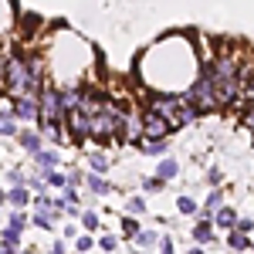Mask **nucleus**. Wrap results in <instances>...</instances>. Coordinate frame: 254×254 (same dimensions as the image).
<instances>
[{
    "label": "nucleus",
    "mask_w": 254,
    "mask_h": 254,
    "mask_svg": "<svg viewBox=\"0 0 254 254\" xmlns=\"http://www.w3.org/2000/svg\"><path fill=\"white\" fill-rule=\"evenodd\" d=\"M7 227H10V231H17V234H24V227H27V214L14 210V214L7 217Z\"/></svg>",
    "instance_id": "obj_27"
},
{
    "label": "nucleus",
    "mask_w": 254,
    "mask_h": 254,
    "mask_svg": "<svg viewBox=\"0 0 254 254\" xmlns=\"http://www.w3.org/2000/svg\"><path fill=\"white\" fill-rule=\"evenodd\" d=\"M109 166H112V159L105 156V153H98V149H92V153H88V170H92V173H109Z\"/></svg>",
    "instance_id": "obj_21"
},
{
    "label": "nucleus",
    "mask_w": 254,
    "mask_h": 254,
    "mask_svg": "<svg viewBox=\"0 0 254 254\" xmlns=\"http://www.w3.org/2000/svg\"><path fill=\"white\" fill-rule=\"evenodd\" d=\"M17 142H20V149H27L31 156L44 149V136H41V129H20V132H17Z\"/></svg>",
    "instance_id": "obj_8"
},
{
    "label": "nucleus",
    "mask_w": 254,
    "mask_h": 254,
    "mask_svg": "<svg viewBox=\"0 0 254 254\" xmlns=\"http://www.w3.org/2000/svg\"><path fill=\"white\" fill-rule=\"evenodd\" d=\"M176 248H173V241L170 237H159V254H173Z\"/></svg>",
    "instance_id": "obj_36"
},
{
    "label": "nucleus",
    "mask_w": 254,
    "mask_h": 254,
    "mask_svg": "<svg viewBox=\"0 0 254 254\" xmlns=\"http://www.w3.org/2000/svg\"><path fill=\"white\" fill-rule=\"evenodd\" d=\"M190 234H193V244H210V241H214V220H200V217H196Z\"/></svg>",
    "instance_id": "obj_11"
},
{
    "label": "nucleus",
    "mask_w": 254,
    "mask_h": 254,
    "mask_svg": "<svg viewBox=\"0 0 254 254\" xmlns=\"http://www.w3.org/2000/svg\"><path fill=\"white\" fill-rule=\"evenodd\" d=\"M139 187H142L146 193H159V190H166V180H159V176H146V180H139Z\"/></svg>",
    "instance_id": "obj_25"
},
{
    "label": "nucleus",
    "mask_w": 254,
    "mask_h": 254,
    "mask_svg": "<svg viewBox=\"0 0 254 254\" xmlns=\"http://www.w3.org/2000/svg\"><path fill=\"white\" fill-rule=\"evenodd\" d=\"M176 210H180L183 217H196L200 214V203H196L190 193H183V196H176Z\"/></svg>",
    "instance_id": "obj_22"
},
{
    "label": "nucleus",
    "mask_w": 254,
    "mask_h": 254,
    "mask_svg": "<svg viewBox=\"0 0 254 254\" xmlns=\"http://www.w3.org/2000/svg\"><path fill=\"white\" fill-rule=\"evenodd\" d=\"M237 220H241V217H237L231 207H220V210L214 214V227H217V231H234Z\"/></svg>",
    "instance_id": "obj_13"
},
{
    "label": "nucleus",
    "mask_w": 254,
    "mask_h": 254,
    "mask_svg": "<svg viewBox=\"0 0 254 254\" xmlns=\"http://www.w3.org/2000/svg\"><path fill=\"white\" fill-rule=\"evenodd\" d=\"M95 244H98V241H95V237H92V234H88V231H85V234H78V237H75V251H78V254L92 251Z\"/></svg>",
    "instance_id": "obj_28"
},
{
    "label": "nucleus",
    "mask_w": 254,
    "mask_h": 254,
    "mask_svg": "<svg viewBox=\"0 0 254 254\" xmlns=\"http://www.w3.org/2000/svg\"><path fill=\"white\" fill-rule=\"evenodd\" d=\"M3 200H7V190H3V187H0V203H3Z\"/></svg>",
    "instance_id": "obj_43"
},
{
    "label": "nucleus",
    "mask_w": 254,
    "mask_h": 254,
    "mask_svg": "<svg viewBox=\"0 0 254 254\" xmlns=\"http://www.w3.org/2000/svg\"><path fill=\"white\" fill-rule=\"evenodd\" d=\"M187 95H190V102H193L200 112H217V109H220V102H217V88H214V78H210L207 64L200 68V75H196L193 88H190Z\"/></svg>",
    "instance_id": "obj_3"
},
{
    "label": "nucleus",
    "mask_w": 254,
    "mask_h": 254,
    "mask_svg": "<svg viewBox=\"0 0 254 254\" xmlns=\"http://www.w3.org/2000/svg\"><path fill=\"white\" fill-rule=\"evenodd\" d=\"M7 180L17 187V183H24V173H20V170H10V173H7Z\"/></svg>",
    "instance_id": "obj_39"
},
{
    "label": "nucleus",
    "mask_w": 254,
    "mask_h": 254,
    "mask_svg": "<svg viewBox=\"0 0 254 254\" xmlns=\"http://www.w3.org/2000/svg\"><path fill=\"white\" fill-rule=\"evenodd\" d=\"M38 126H41V136L48 139V142H61L64 132H68V126H64V122H38Z\"/></svg>",
    "instance_id": "obj_16"
},
{
    "label": "nucleus",
    "mask_w": 254,
    "mask_h": 254,
    "mask_svg": "<svg viewBox=\"0 0 254 254\" xmlns=\"http://www.w3.org/2000/svg\"><path fill=\"white\" fill-rule=\"evenodd\" d=\"M98 248H102V251H105V254H112V251H116V248H119L116 234H102V237H98Z\"/></svg>",
    "instance_id": "obj_32"
},
{
    "label": "nucleus",
    "mask_w": 254,
    "mask_h": 254,
    "mask_svg": "<svg viewBox=\"0 0 254 254\" xmlns=\"http://www.w3.org/2000/svg\"><path fill=\"white\" fill-rule=\"evenodd\" d=\"M44 180H48V187H55V190H64V187H68V176L61 173V170H51Z\"/></svg>",
    "instance_id": "obj_30"
},
{
    "label": "nucleus",
    "mask_w": 254,
    "mask_h": 254,
    "mask_svg": "<svg viewBox=\"0 0 254 254\" xmlns=\"http://www.w3.org/2000/svg\"><path fill=\"white\" fill-rule=\"evenodd\" d=\"M10 105H14L17 122H41V95H24L17 102H10Z\"/></svg>",
    "instance_id": "obj_6"
},
{
    "label": "nucleus",
    "mask_w": 254,
    "mask_h": 254,
    "mask_svg": "<svg viewBox=\"0 0 254 254\" xmlns=\"http://www.w3.org/2000/svg\"><path fill=\"white\" fill-rule=\"evenodd\" d=\"M207 180H210V183L217 187V183H220V170H210V173H207Z\"/></svg>",
    "instance_id": "obj_40"
},
{
    "label": "nucleus",
    "mask_w": 254,
    "mask_h": 254,
    "mask_svg": "<svg viewBox=\"0 0 254 254\" xmlns=\"http://www.w3.org/2000/svg\"><path fill=\"white\" fill-rule=\"evenodd\" d=\"M200 68H203V61L196 58L193 38H187V34L159 38L156 44H149L142 51L136 64L142 85L149 92H173V95H187L193 88Z\"/></svg>",
    "instance_id": "obj_1"
},
{
    "label": "nucleus",
    "mask_w": 254,
    "mask_h": 254,
    "mask_svg": "<svg viewBox=\"0 0 254 254\" xmlns=\"http://www.w3.org/2000/svg\"><path fill=\"white\" fill-rule=\"evenodd\" d=\"M234 105H241V109H254V75H248V78H244V85H241V95H237Z\"/></svg>",
    "instance_id": "obj_20"
},
{
    "label": "nucleus",
    "mask_w": 254,
    "mask_h": 254,
    "mask_svg": "<svg viewBox=\"0 0 254 254\" xmlns=\"http://www.w3.org/2000/svg\"><path fill=\"white\" fill-rule=\"evenodd\" d=\"M64 126H68V136H75L78 142L92 139V116H88L81 105L68 109V116H64Z\"/></svg>",
    "instance_id": "obj_5"
},
{
    "label": "nucleus",
    "mask_w": 254,
    "mask_h": 254,
    "mask_svg": "<svg viewBox=\"0 0 254 254\" xmlns=\"http://www.w3.org/2000/svg\"><path fill=\"white\" fill-rule=\"evenodd\" d=\"M0 254H20V234L17 231L3 227V234H0Z\"/></svg>",
    "instance_id": "obj_15"
},
{
    "label": "nucleus",
    "mask_w": 254,
    "mask_h": 254,
    "mask_svg": "<svg viewBox=\"0 0 254 254\" xmlns=\"http://www.w3.org/2000/svg\"><path fill=\"white\" fill-rule=\"evenodd\" d=\"M14 24H17V7L10 0H0V41L14 31Z\"/></svg>",
    "instance_id": "obj_9"
},
{
    "label": "nucleus",
    "mask_w": 254,
    "mask_h": 254,
    "mask_svg": "<svg viewBox=\"0 0 254 254\" xmlns=\"http://www.w3.org/2000/svg\"><path fill=\"white\" fill-rule=\"evenodd\" d=\"M227 244H231L234 251H248V248H254L251 241H248V234H241V231H227Z\"/></svg>",
    "instance_id": "obj_23"
},
{
    "label": "nucleus",
    "mask_w": 254,
    "mask_h": 254,
    "mask_svg": "<svg viewBox=\"0 0 254 254\" xmlns=\"http://www.w3.org/2000/svg\"><path fill=\"white\" fill-rule=\"evenodd\" d=\"M241 122H244V129H248V132H254V109H244Z\"/></svg>",
    "instance_id": "obj_35"
},
{
    "label": "nucleus",
    "mask_w": 254,
    "mask_h": 254,
    "mask_svg": "<svg viewBox=\"0 0 254 254\" xmlns=\"http://www.w3.org/2000/svg\"><path fill=\"white\" fill-rule=\"evenodd\" d=\"M34 166H38V173L41 176H48L51 170H58V153L55 149H41V153H34Z\"/></svg>",
    "instance_id": "obj_10"
},
{
    "label": "nucleus",
    "mask_w": 254,
    "mask_h": 254,
    "mask_svg": "<svg viewBox=\"0 0 254 254\" xmlns=\"http://www.w3.org/2000/svg\"><path fill=\"white\" fill-rule=\"evenodd\" d=\"M146 112H156L170 122V129H187L190 122H196L200 109H196L190 95H173V92H146Z\"/></svg>",
    "instance_id": "obj_2"
},
{
    "label": "nucleus",
    "mask_w": 254,
    "mask_h": 254,
    "mask_svg": "<svg viewBox=\"0 0 254 254\" xmlns=\"http://www.w3.org/2000/svg\"><path fill=\"white\" fill-rule=\"evenodd\" d=\"M176 173H180V163H176L173 156H163L156 163V176H159V180H166V183H170V180H176Z\"/></svg>",
    "instance_id": "obj_17"
},
{
    "label": "nucleus",
    "mask_w": 254,
    "mask_h": 254,
    "mask_svg": "<svg viewBox=\"0 0 254 254\" xmlns=\"http://www.w3.org/2000/svg\"><path fill=\"white\" fill-rule=\"evenodd\" d=\"M20 254H38V251H20Z\"/></svg>",
    "instance_id": "obj_44"
},
{
    "label": "nucleus",
    "mask_w": 254,
    "mask_h": 254,
    "mask_svg": "<svg viewBox=\"0 0 254 254\" xmlns=\"http://www.w3.org/2000/svg\"><path fill=\"white\" fill-rule=\"evenodd\" d=\"M85 187H88V190H92L95 196H105L109 190H112V183H109V180H105L102 173H88V176H85Z\"/></svg>",
    "instance_id": "obj_19"
},
{
    "label": "nucleus",
    "mask_w": 254,
    "mask_h": 254,
    "mask_svg": "<svg viewBox=\"0 0 254 254\" xmlns=\"http://www.w3.org/2000/svg\"><path fill=\"white\" fill-rule=\"evenodd\" d=\"M17 116L14 109H0V136H17Z\"/></svg>",
    "instance_id": "obj_18"
},
{
    "label": "nucleus",
    "mask_w": 254,
    "mask_h": 254,
    "mask_svg": "<svg viewBox=\"0 0 254 254\" xmlns=\"http://www.w3.org/2000/svg\"><path fill=\"white\" fill-rule=\"evenodd\" d=\"M190 254H203V248H200V244H196V248H190Z\"/></svg>",
    "instance_id": "obj_42"
},
{
    "label": "nucleus",
    "mask_w": 254,
    "mask_h": 254,
    "mask_svg": "<svg viewBox=\"0 0 254 254\" xmlns=\"http://www.w3.org/2000/svg\"><path fill=\"white\" fill-rule=\"evenodd\" d=\"M7 203H10V207H27V203H31V187H24V183H17V187H10V190H7Z\"/></svg>",
    "instance_id": "obj_14"
},
{
    "label": "nucleus",
    "mask_w": 254,
    "mask_h": 254,
    "mask_svg": "<svg viewBox=\"0 0 254 254\" xmlns=\"http://www.w3.org/2000/svg\"><path fill=\"white\" fill-rule=\"evenodd\" d=\"M170 122L156 112H146L142 109V142H163V139H170Z\"/></svg>",
    "instance_id": "obj_4"
},
{
    "label": "nucleus",
    "mask_w": 254,
    "mask_h": 254,
    "mask_svg": "<svg viewBox=\"0 0 254 254\" xmlns=\"http://www.w3.org/2000/svg\"><path fill=\"white\" fill-rule=\"evenodd\" d=\"M55 217H58V210H48V207H44V210H34V214H31V224H34V227H41V231H55V227H58V224H55Z\"/></svg>",
    "instance_id": "obj_12"
},
{
    "label": "nucleus",
    "mask_w": 254,
    "mask_h": 254,
    "mask_svg": "<svg viewBox=\"0 0 254 254\" xmlns=\"http://www.w3.org/2000/svg\"><path fill=\"white\" fill-rule=\"evenodd\" d=\"M81 180H85L81 170H71V173H68V183H71V187H81Z\"/></svg>",
    "instance_id": "obj_37"
},
{
    "label": "nucleus",
    "mask_w": 254,
    "mask_h": 254,
    "mask_svg": "<svg viewBox=\"0 0 254 254\" xmlns=\"http://www.w3.org/2000/svg\"><path fill=\"white\" fill-rule=\"evenodd\" d=\"M122 139H126V142H132V146H139V142H142V112H136V109H126Z\"/></svg>",
    "instance_id": "obj_7"
},
{
    "label": "nucleus",
    "mask_w": 254,
    "mask_h": 254,
    "mask_svg": "<svg viewBox=\"0 0 254 254\" xmlns=\"http://www.w3.org/2000/svg\"><path fill=\"white\" fill-rule=\"evenodd\" d=\"M153 244H159L156 231H139V234H136V248H139V251H142V248H153Z\"/></svg>",
    "instance_id": "obj_26"
},
{
    "label": "nucleus",
    "mask_w": 254,
    "mask_h": 254,
    "mask_svg": "<svg viewBox=\"0 0 254 254\" xmlns=\"http://www.w3.org/2000/svg\"><path fill=\"white\" fill-rule=\"evenodd\" d=\"M122 231H126L129 237H136L139 234V220L136 217H126V220H122Z\"/></svg>",
    "instance_id": "obj_33"
},
{
    "label": "nucleus",
    "mask_w": 254,
    "mask_h": 254,
    "mask_svg": "<svg viewBox=\"0 0 254 254\" xmlns=\"http://www.w3.org/2000/svg\"><path fill=\"white\" fill-rule=\"evenodd\" d=\"M139 153L142 156H163L166 153V139L163 142H139Z\"/></svg>",
    "instance_id": "obj_24"
},
{
    "label": "nucleus",
    "mask_w": 254,
    "mask_h": 254,
    "mask_svg": "<svg viewBox=\"0 0 254 254\" xmlns=\"http://www.w3.org/2000/svg\"><path fill=\"white\" fill-rule=\"evenodd\" d=\"M251 227H254V220H251V217H241L234 231H241V234H251Z\"/></svg>",
    "instance_id": "obj_34"
},
{
    "label": "nucleus",
    "mask_w": 254,
    "mask_h": 254,
    "mask_svg": "<svg viewBox=\"0 0 254 254\" xmlns=\"http://www.w3.org/2000/svg\"><path fill=\"white\" fill-rule=\"evenodd\" d=\"M51 254H68V248H64V241H58V244L51 248Z\"/></svg>",
    "instance_id": "obj_41"
},
{
    "label": "nucleus",
    "mask_w": 254,
    "mask_h": 254,
    "mask_svg": "<svg viewBox=\"0 0 254 254\" xmlns=\"http://www.w3.org/2000/svg\"><path fill=\"white\" fill-rule=\"evenodd\" d=\"M81 227L92 234V231H102V220H98V214H92V210H85L81 214Z\"/></svg>",
    "instance_id": "obj_29"
},
{
    "label": "nucleus",
    "mask_w": 254,
    "mask_h": 254,
    "mask_svg": "<svg viewBox=\"0 0 254 254\" xmlns=\"http://www.w3.org/2000/svg\"><path fill=\"white\" fill-rule=\"evenodd\" d=\"M41 17H34V14H31V17H27V24H38ZM41 27H24V31H20V34H38Z\"/></svg>",
    "instance_id": "obj_38"
},
{
    "label": "nucleus",
    "mask_w": 254,
    "mask_h": 254,
    "mask_svg": "<svg viewBox=\"0 0 254 254\" xmlns=\"http://www.w3.org/2000/svg\"><path fill=\"white\" fill-rule=\"evenodd\" d=\"M126 207H129V214H132V217L146 214V200H142V196H129V203H126Z\"/></svg>",
    "instance_id": "obj_31"
}]
</instances>
